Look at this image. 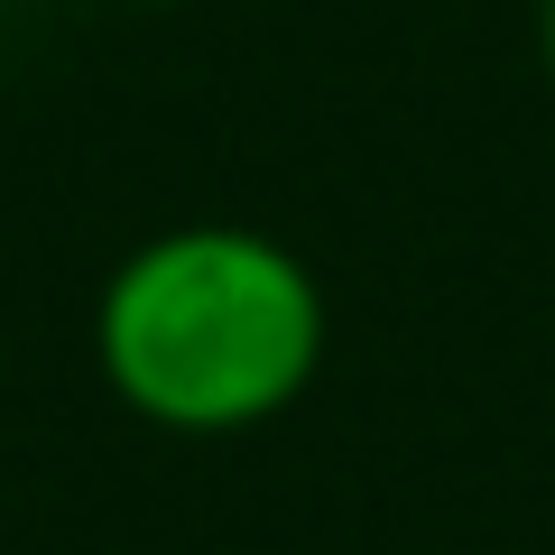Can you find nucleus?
<instances>
[{
    "instance_id": "1",
    "label": "nucleus",
    "mask_w": 555,
    "mask_h": 555,
    "mask_svg": "<svg viewBox=\"0 0 555 555\" xmlns=\"http://www.w3.org/2000/svg\"><path fill=\"white\" fill-rule=\"evenodd\" d=\"M324 278L278 232L177 222L112 259L93 297V371L158 436H250L324 371Z\"/></svg>"
},
{
    "instance_id": "2",
    "label": "nucleus",
    "mask_w": 555,
    "mask_h": 555,
    "mask_svg": "<svg viewBox=\"0 0 555 555\" xmlns=\"http://www.w3.org/2000/svg\"><path fill=\"white\" fill-rule=\"evenodd\" d=\"M537 65H546V93H555V0H537Z\"/></svg>"
}]
</instances>
